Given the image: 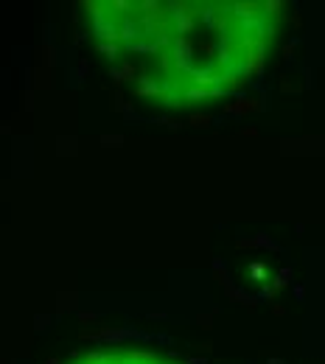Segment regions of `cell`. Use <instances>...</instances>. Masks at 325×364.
<instances>
[{
  "mask_svg": "<svg viewBox=\"0 0 325 364\" xmlns=\"http://www.w3.org/2000/svg\"><path fill=\"white\" fill-rule=\"evenodd\" d=\"M81 364H177L168 359L151 353H98V356H87Z\"/></svg>",
  "mask_w": 325,
  "mask_h": 364,
  "instance_id": "2",
  "label": "cell"
},
{
  "mask_svg": "<svg viewBox=\"0 0 325 364\" xmlns=\"http://www.w3.org/2000/svg\"><path fill=\"white\" fill-rule=\"evenodd\" d=\"M93 31L138 90L188 106L235 93L261 70L275 3H87Z\"/></svg>",
  "mask_w": 325,
  "mask_h": 364,
  "instance_id": "1",
  "label": "cell"
}]
</instances>
